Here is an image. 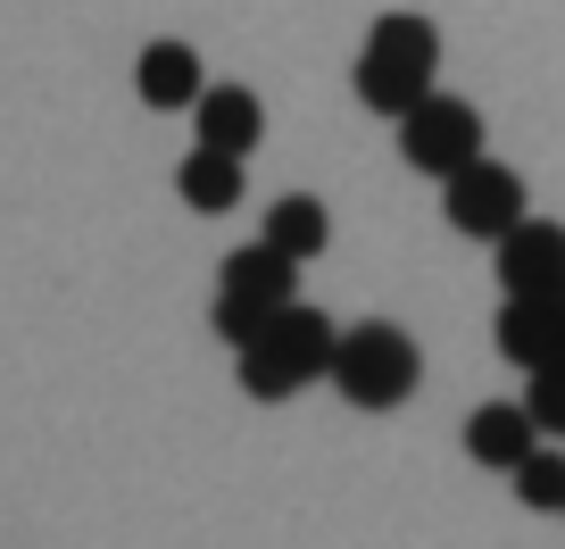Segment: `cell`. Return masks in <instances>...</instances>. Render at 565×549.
I'll list each match as a JSON object with an SVG mask.
<instances>
[{
    "label": "cell",
    "instance_id": "16",
    "mask_svg": "<svg viewBox=\"0 0 565 549\" xmlns=\"http://www.w3.org/2000/svg\"><path fill=\"white\" fill-rule=\"evenodd\" d=\"M524 416H532V433H565V358H548V367H532Z\"/></svg>",
    "mask_w": 565,
    "mask_h": 549
},
{
    "label": "cell",
    "instance_id": "2",
    "mask_svg": "<svg viewBox=\"0 0 565 549\" xmlns=\"http://www.w3.org/2000/svg\"><path fill=\"white\" fill-rule=\"evenodd\" d=\"M399 125V159L416 167V176H458L466 159H482V117L475 101H449V92H424Z\"/></svg>",
    "mask_w": 565,
    "mask_h": 549
},
{
    "label": "cell",
    "instance_id": "9",
    "mask_svg": "<svg viewBox=\"0 0 565 549\" xmlns=\"http://www.w3.org/2000/svg\"><path fill=\"white\" fill-rule=\"evenodd\" d=\"M134 92H141V108H192L200 101V51L192 42H150L134 67Z\"/></svg>",
    "mask_w": 565,
    "mask_h": 549
},
{
    "label": "cell",
    "instance_id": "12",
    "mask_svg": "<svg viewBox=\"0 0 565 549\" xmlns=\"http://www.w3.org/2000/svg\"><path fill=\"white\" fill-rule=\"evenodd\" d=\"M242 167H249V159H225V150H192V159H183V176H175V192L192 200L200 217H225L233 200H242Z\"/></svg>",
    "mask_w": 565,
    "mask_h": 549
},
{
    "label": "cell",
    "instance_id": "11",
    "mask_svg": "<svg viewBox=\"0 0 565 549\" xmlns=\"http://www.w3.org/2000/svg\"><path fill=\"white\" fill-rule=\"evenodd\" d=\"M324 242H333V217H324V200H275V209H266V250H275V258L308 266Z\"/></svg>",
    "mask_w": 565,
    "mask_h": 549
},
{
    "label": "cell",
    "instance_id": "7",
    "mask_svg": "<svg viewBox=\"0 0 565 549\" xmlns=\"http://www.w3.org/2000/svg\"><path fill=\"white\" fill-rule=\"evenodd\" d=\"M192 117H200V150H225V159H249L258 134H266L258 92H242V84H200Z\"/></svg>",
    "mask_w": 565,
    "mask_h": 549
},
{
    "label": "cell",
    "instance_id": "14",
    "mask_svg": "<svg viewBox=\"0 0 565 549\" xmlns=\"http://www.w3.org/2000/svg\"><path fill=\"white\" fill-rule=\"evenodd\" d=\"M433 92V75H416V67H391V59H374V51H358V101L374 108V117H407V108Z\"/></svg>",
    "mask_w": 565,
    "mask_h": 549
},
{
    "label": "cell",
    "instance_id": "3",
    "mask_svg": "<svg viewBox=\"0 0 565 549\" xmlns=\"http://www.w3.org/2000/svg\"><path fill=\"white\" fill-rule=\"evenodd\" d=\"M441 209H449V225L458 233H475V242H499V233L524 217V176L515 167H499V159H466L458 176H441Z\"/></svg>",
    "mask_w": 565,
    "mask_h": 549
},
{
    "label": "cell",
    "instance_id": "18",
    "mask_svg": "<svg viewBox=\"0 0 565 549\" xmlns=\"http://www.w3.org/2000/svg\"><path fill=\"white\" fill-rule=\"evenodd\" d=\"M209 325H216V334L233 341V350H242V341H258V334H266V317H249V308H233V300H216V308H209Z\"/></svg>",
    "mask_w": 565,
    "mask_h": 549
},
{
    "label": "cell",
    "instance_id": "4",
    "mask_svg": "<svg viewBox=\"0 0 565 549\" xmlns=\"http://www.w3.org/2000/svg\"><path fill=\"white\" fill-rule=\"evenodd\" d=\"M499 284H508V300L565 292V225H548V217H515V225L499 233Z\"/></svg>",
    "mask_w": 565,
    "mask_h": 549
},
{
    "label": "cell",
    "instance_id": "19",
    "mask_svg": "<svg viewBox=\"0 0 565 549\" xmlns=\"http://www.w3.org/2000/svg\"><path fill=\"white\" fill-rule=\"evenodd\" d=\"M557 516H565V508H557Z\"/></svg>",
    "mask_w": 565,
    "mask_h": 549
},
{
    "label": "cell",
    "instance_id": "15",
    "mask_svg": "<svg viewBox=\"0 0 565 549\" xmlns=\"http://www.w3.org/2000/svg\"><path fill=\"white\" fill-rule=\"evenodd\" d=\"M508 475H515V499H524V508H565V458L557 450H524Z\"/></svg>",
    "mask_w": 565,
    "mask_h": 549
},
{
    "label": "cell",
    "instance_id": "1",
    "mask_svg": "<svg viewBox=\"0 0 565 549\" xmlns=\"http://www.w3.org/2000/svg\"><path fill=\"white\" fill-rule=\"evenodd\" d=\"M416 374H424V358L399 325H358V334L333 341L324 383H341V400H358V408H399L416 391Z\"/></svg>",
    "mask_w": 565,
    "mask_h": 549
},
{
    "label": "cell",
    "instance_id": "13",
    "mask_svg": "<svg viewBox=\"0 0 565 549\" xmlns=\"http://www.w3.org/2000/svg\"><path fill=\"white\" fill-rule=\"evenodd\" d=\"M366 51H374V59H391V67H416V75H433V67H441V34H433L424 18H407V9L374 18Z\"/></svg>",
    "mask_w": 565,
    "mask_h": 549
},
{
    "label": "cell",
    "instance_id": "10",
    "mask_svg": "<svg viewBox=\"0 0 565 549\" xmlns=\"http://www.w3.org/2000/svg\"><path fill=\"white\" fill-rule=\"evenodd\" d=\"M466 450H475V466H515L524 450H541V433H532L524 400H499V408L466 416Z\"/></svg>",
    "mask_w": 565,
    "mask_h": 549
},
{
    "label": "cell",
    "instance_id": "8",
    "mask_svg": "<svg viewBox=\"0 0 565 549\" xmlns=\"http://www.w3.org/2000/svg\"><path fill=\"white\" fill-rule=\"evenodd\" d=\"M291 275H300L291 258H275L266 242H249V250H233V258H225V284H216V300L249 308V317H275V308L300 300V292H291Z\"/></svg>",
    "mask_w": 565,
    "mask_h": 549
},
{
    "label": "cell",
    "instance_id": "6",
    "mask_svg": "<svg viewBox=\"0 0 565 549\" xmlns=\"http://www.w3.org/2000/svg\"><path fill=\"white\" fill-rule=\"evenodd\" d=\"M499 358H515V367H548V358H565V292H541V300H508L499 308Z\"/></svg>",
    "mask_w": 565,
    "mask_h": 549
},
{
    "label": "cell",
    "instance_id": "5",
    "mask_svg": "<svg viewBox=\"0 0 565 549\" xmlns=\"http://www.w3.org/2000/svg\"><path fill=\"white\" fill-rule=\"evenodd\" d=\"M333 341H341V334H333V317H324V308H300V300H291V308H275V317H266L258 350L291 374V391H300V383H317V374L333 367Z\"/></svg>",
    "mask_w": 565,
    "mask_h": 549
},
{
    "label": "cell",
    "instance_id": "17",
    "mask_svg": "<svg viewBox=\"0 0 565 549\" xmlns=\"http://www.w3.org/2000/svg\"><path fill=\"white\" fill-rule=\"evenodd\" d=\"M242 391H249V400H282V391H291V374H282L258 341H242Z\"/></svg>",
    "mask_w": 565,
    "mask_h": 549
}]
</instances>
